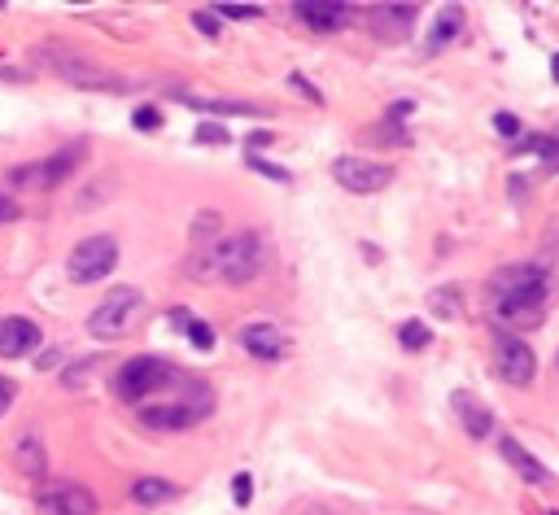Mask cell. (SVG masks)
Instances as JSON below:
<instances>
[{
  "label": "cell",
  "instance_id": "cell-1",
  "mask_svg": "<svg viewBox=\"0 0 559 515\" xmlns=\"http://www.w3.org/2000/svg\"><path fill=\"white\" fill-rule=\"evenodd\" d=\"M555 284L546 262H516L490 275V319L498 328H538L551 310Z\"/></svg>",
  "mask_w": 559,
  "mask_h": 515
},
{
  "label": "cell",
  "instance_id": "cell-2",
  "mask_svg": "<svg viewBox=\"0 0 559 515\" xmlns=\"http://www.w3.org/2000/svg\"><path fill=\"white\" fill-rule=\"evenodd\" d=\"M188 271L197 280H228V284H249L263 271V241L254 232H236L228 241H219L210 254H201L197 262H188Z\"/></svg>",
  "mask_w": 559,
  "mask_h": 515
},
{
  "label": "cell",
  "instance_id": "cell-3",
  "mask_svg": "<svg viewBox=\"0 0 559 515\" xmlns=\"http://www.w3.org/2000/svg\"><path fill=\"white\" fill-rule=\"evenodd\" d=\"M210 393L193 389L184 398H149L140 402V424L153 428V433H180V428H193L210 415Z\"/></svg>",
  "mask_w": 559,
  "mask_h": 515
},
{
  "label": "cell",
  "instance_id": "cell-4",
  "mask_svg": "<svg viewBox=\"0 0 559 515\" xmlns=\"http://www.w3.org/2000/svg\"><path fill=\"white\" fill-rule=\"evenodd\" d=\"M140 310H145V293L127 289V284H123V289H110V293H105V302L92 310L88 332L97 341H118V337H127V332L136 328Z\"/></svg>",
  "mask_w": 559,
  "mask_h": 515
},
{
  "label": "cell",
  "instance_id": "cell-5",
  "mask_svg": "<svg viewBox=\"0 0 559 515\" xmlns=\"http://www.w3.org/2000/svg\"><path fill=\"white\" fill-rule=\"evenodd\" d=\"M175 380V371L166 358L158 354H140V358H127L123 371H118V380H114V389H118V398L123 402H149L158 389H166Z\"/></svg>",
  "mask_w": 559,
  "mask_h": 515
},
{
  "label": "cell",
  "instance_id": "cell-6",
  "mask_svg": "<svg viewBox=\"0 0 559 515\" xmlns=\"http://www.w3.org/2000/svg\"><path fill=\"white\" fill-rule=\"evenodd\" d=\"M114 267H118L114 236H88V241H79L75 249H70V262H66V271H70V280L75 284H97Z\"/></svg>",
  "mask_w": 559,
  "mask_h": 515
},
{
  "label": "cell",
  "instance_id": "cell-7",
  "mask_svg": "<svg viewBox=\"0 0 559 515\" xmlns=\"http://www.w3.org/2000/svg\"><path fill=\"white\" fill-rule=\"evenodd\" d=\"M40 62L49 66V70H57V75H62V79H70V83H75V88H97V92H127V88H132V83H127V79H114V75H105V70H97V66L79 62L75 53H70V57H66V53H57L53 44L40 53Z\"/></svg>",
  "mask_w": 559,
  "mask_h": 515
},
{
  "label": "cell",
  "instance_id": "cell-8",
  "mask_svg": "<svg viewBox=\"0 0 559 515\" xmlns=\"http://www.w3.org/2000/svg\"><path fill=\"white\" fill-rule=\"evenodd\" d=\"M332 179H337L346 193H380V188L394 184V166L385 162H367V158H337L332 162Z\"/></svg>",
  "mask_w": 559,
  "mask_h": 515
},
{
  "label": "cell",
  "instance_id": "cell-9",
  "mask_svg": "<svg viewBox=\"0 0 559 515\" xmlns=\"http://www.w3.org/2000/svg\"><path fill=\"white\" fill-rule=\"evenodd\" d=\"M494 363H498V376H503L507 385L525 389L533 380V371H538V354H533L516 332H498L494 337Z\"/></svg>",
  "mask_w": 559,
  "mask_h": 515
},
{
  "label": "cell",
  "instance_id": "cell-10",
  "mask_svg": "<svg viewBox=\"0 0 559 515\" xmlns=\"http://www.w3.org/2000/svg\"><path fill=\"white\" fill-rule=\"evenodd\" d=\"M35 502L44 515H97V498L75 481H49Z\"/></svg>",
  "mask_w": 559,
  "mask_h": 515
},
{
  "label": "cell",
  "instance_id": "cell-11",
  "mask_svg": "<svg viewBox=\"0 0 559 515\" xmlns=\"http://www.w3.org/2000/svg\"><path fill=\"white\" fill-rule=\"evenodd\" d=\"M79 158H83V149L75 145V149H57L49 162H40V166H18L14 171V184H35V188H62L66 179H70V171L79 166Z\"/></svg>",
  "mask_w": 559,
  "mask_h": 515
},
{
  "label": "cell",
  "instance_id": "cell-12",
  "mask_svg": "<svg viewBox=\"0 0 559 515\" xmlns=\"http://www.w3.org/2000/svg\"><path fill=\"white\" fill-rule=\"evenodd\" d=\"M241 345L254 358H263V363H280V358L289 354V337H284L276 323H245V328H241Z\"/></svg>",
  "mask_w": 559,
  "mask_h": 515
},
{
  "label": "cell",
  "instance_id": "cell-13",
  "mask_svg": "<svg viewBox=\"0 0 559 515\" xmlns=\"http://www.w3.org/2000/svg\"><path fill=\"white\" fill-rule=\"evenodd\" d=\"M40 345V323L22 319V315H9L0 319V358H22Z\"/></svg>",
  "mask_w": 559,
  "mask_h": 515
},
{
  "label": "cell",
  "instance_id": "cell-14",
  "mask_svg": "<svg viewBox=\"0 0 559 515\" xmlns=\"http://www.w3.org/2000/svg\"><path fill=\"white\" fill-rule=\"evenodd\" d=\"M297 18L315 31H341L354 18V5H341V0H302Z\"/></svg>",
  "mask_w": 559,
  "mask_h": 515
},
{
  "label": "cell",
  "instance_id": "cell-15",
  "mask_svg": "<svg viewBox=\"0 0 559 515\" xmlns=\"http://www.w3.org/2000/svg\"><path fill=\"white\" fill-rule=\"evenodd\" d=\"M498 454H503V459H507L511 467H516V472L525 476L529 485H551V472H546V467H542L538 459H533V454H529L525 446H520L516 437H503V441H498Z\"/></svg>",
  "mask_w": 559,
  "mask_h": 515
},
{
  "label": "cell",
  "instance_id": "cell-16",
  "mask_svg": "<svg viewBox=\"0 0 559 515\" xmlns=\"http://www.w3.org/2000/svg\"><path fill=\"white\" fill-rule=\"evenodd\" d=\"M415 14H420L415 5H380V9H372V31L385 35V40H402L411 31Z\"/></svg>",
  "mask_w": 559,
  "mask_h": 515
},
{
  "label": "cell",
  "instance_id": "cell-17",
  "mask_svg": "<svg viewBox=\"0 0 559 515\" xmlns=\"http://www.w3.org/2000/svg\"><path fill=\"white\" fill-rule=\"evenodd\" d=\"M18 467L27 476H44L49 472V454H44V437H40V428H22V437H18Z\"/></svg>",
  "mask_w": 559,
  "mask_h": 515
},
{
  "label": "cell",
  "instance_id": "cell-18",
  "mask_svg": "<svg viewBox=\"0 0 559 515\" xmlns=\"http://www.w3.org/2000/svg\"><path fill=\"white\" fill-rule=\"evenodd\" d=\"M455 411H459V419H463V428H468L477 441H485L494 433V415L485 411V406L472 398V393H455Z\"/></svg>",
  "mask_w": 559,
  "mask_h": 515
},
{
  "label": "cell",
  "instance_id": "cell-19",
  "mask_svg": "<svg viewBox=\"0 0 559 515\" xmlns=\"http://www.w3.org/2000/svg\"><path fill=\"white\" fill-rule=\"evenodd\" d=\"M459 31H463V9H459V5H446L442 14H437L433 31H428V49H424V53H442Z\"/></svg>",
  "mask_w": 559,
  "mask_h": 515
},
{
  "label": "cell",
  "instance_id": "cell-20",
  "mask_svg": "<svg viewBox=\"0 0 559 515\" xmlns=\"http://www.w3.org/2000/svg\"><path fill=\"white\" fill-rule=\"evenodd\" d=\"M175 494H180V485L158 481V476H140V481L132 485V498L140 502V507H162V502H175Z\"/></svg>",
  "mask_w": 559,
  "mask_h": 515
},
{
  "label": "cell",
  "instance_id": "cell-21",
  "mask_svg": "<svg viewBox=\"0 0 559 515\" xmlns=\"http://www.w3.org/2000/svg\"><path fill=\"white\" fill-rule=\"evenodd\" d=\"M166 319H171V323H184L180 332H184V337L197 345V350H214V328H210L206 319H193V315H188V310H171V315H166Z\"/></svg>",
  "mask_w": 559,
  "mask_h": 515
},
{
  "label": "cell",
  "instance_id": "cell-22",
  "mask_svg": "<svg viewBox=\"0 0 559 515\" xmlns=\"http://www.w3.org/2000/svg\"><path fill=\"white\" fill-rule=\"evenodd\" d=\"M398 341H402V350H428V341H433V328H424L420 319H407L398 328Z\"/></svg>",
  "mask_w": 559,
  "mask_h": 515
},
{
  "label": "cell",
  "instance_id": "cell-23",
  "mask_svg": "<svg viewBox=\"0 0 559 515\" xmlns=\"http://www.w3.org/2000/svg\"><path fill=\"white\" fill-rule=\"evenodd\" d=\"M428 302H433V310L442 319H450V315H459V289H437L433 297H428Z\"/></svg>",
  "mask_w": 559,
  "mask_h": 515
},
{
  "label": "cell",
  "instance_id": "cell-24",
  "mask_svg": "<svg viewBox=\"0 0 559 515\" xmlns=\"http://www.w3.org/2000/svg\"><path fill=\"white\" fill-rule=\"evenodd\" d=\"M188 105H197V110H206V114H249V105H236V101H188Z\"/></svg>",
  "mask_w": 559,
  "mask_h": 515
},
{
  "label": "cell",
  "instance_id": "cell-25",
  "mask_svg": "<svg viewBox=\"0 0 559 515\" xmlns=\"http://www.w3.org/2000/svg\"><path fill=\"white\" fill-rule=\"evenodd\" d=\"M249 166H254L258 175H267V179H276V184H293V175L284 171V166H276V162H263V158H249Z\"/></svg>",
  "mask_w": 559,
  "mask_h": 515
},
{
  "label": "cell",
  "instance_id": "cell-26",
  "mask_svg": "<svg viewBox=\"0 0 559 515\" xmlns=\"http://www.w3.org/2000/svg\"><path fill=\"white\" fill-rule=\"evenodd\" d=\"M210 14H223V18H236V22H245V18H258L263 9L258 5H214Z\"/></svg>",
  "mask_w": 559,
  "mask_h": 515
},
{
  "label": "cell",
  "instance_id": "cell-27",
  "mask_svg": "<svg viewBox=\"0 0 559 515\" xmlns=\"http://www.w3.org/2000/svg\"><path fill=\"white\" fill-rule=\"evenodd\" d=\"M132 123H136V131H158L162 127V114L153 110V105H145V110H136Z\"/></svg>",
  "mask_w": 559,
  "mask_h": 515
},
{
  "label": "cell",
  "instance_id": "cell-28",
  "mask_svg": "<svg viewBox=\"0 0 559 515\" xmlns=\"http://www.w3.org/2000/svg\"><path fill=\"white\" fill-rule=\"evenodd\" d=\"M197 140H201V145H223V140H228V131H223L219 123H201L197 127Z\"/></svg>",
  "mask_w": 559,
  "mask_h": 515
},
{
  "label": "cell",
  "instance_id": "cell-29",
  "mask_svg": "<svg viewBox=\"0 0 559 515\" xmlns=\"http://www.w3.org/2000/svg\"><path fill=\"white\" fill-rule=\"evenodd\" d=\"M193 27H197L201 35H210V40H214V35H219V18H214L210 9H197V14H193Z\"/></svg>",
  "mask_w": 559,
  "mask_h": 515
},
{
  "label": "cell",
  "instance_id": "cell-30",
  "mask_svg": "<svg viewBox=\"0 0 559 515\" xmlns=\"http://www.w3.org/2000/svg\"><path fill=\"white\" fill-rule=\"evenodd\" d=\"M232 498L236 502H241V507H245V502L249 498H254V481H249V476L241 472V476H232Z\"/></svg>",
  "mask_w": 559,
  "mask_h": 515
},
{
  "label": "cell",
  "instance_id": "cell-31",
  "mask_svg": "<svg viewBox=\"0 0 559 515\" xmlns=\"http://www.w3.org/2000/svg\"><path fill=\"white\" fill-rule=\"evenodd\" d=\"M219 232V214H197V227H193V236L197 241H206V236Z\"/></svg>",
  "mask_w": 559,
  "mask_h": 515
},
{
  "label": "cell",
  "instance_id": "cell-32",
  "mask_svg": "<svg viewBox=\"0 0 559 515\" xmlns=\"http://www.w3.org/2000/svg\"><path fill=\"white\" fill-rule=\"evenodd\" d=\"M494 131H503V136H520V118L516 114H494Z\"/></svg>",
  "mask_w": 559,
  "mask_h": 515
},
{
  "label": "cell",
  "instance_id": "cell-33",
  "mask_svg": "<svg viewBox=\"0 0 559 515\" xmlns=\"http://www.w3.org/2000/svg\"><path fill=\"white\" fill-rule=\"evenodd\" d=\"M9 402H14V385H9V380L0 376V415L9 411Z\"/></svg>",
  "mask_w": 559,
  "mask_h": 515
},
{
  "label": "cell",
  "instance_id": "cell-34",
  "mask_svg": "<svg viewBox=\"0 0 559 515\" xmlns=\"http://www.w3.org/2000/svg\"><path fill=\"white\" fill-rule=\"evenodd\" d=\"M289 83H293V88H297V92H302V97H311V101H315V105H319V92H315V88H311V83H306V79H302V75H293V79H289Z\"/></svg>",
  "mask_w": 559,
  "mask_h": 515
},
{
  "label": "cell",
  "instance_id": "cell-35",
  "mask_svg": "<svg viewBox=\"0 0 559 515\" xmlns=\"http://www.w3.org/2000/svg\"><path fill=\"white\" fill-rule=\"evenodd\" d=\"M57 363H62V354H57V350H49V354H44L35 367H44V371H49V367H57Z\"/></svg>",
  "mask_w": 559,
  "mask_h": 515
},
{
  "label": "cell",
  "instance_id": "cell-36",
  "mask_svg": "<svg viewBox=\"0 0 559 515\" xmlns=\"http://www.w3.org/2000/svg\"><path fill=\"white\" fill-rule=\"evenodd\" d=\"M14 214H18V210H14V201H5V197H0V223H5V219H14Z\"/></svg>",
  "mask_w": 559,
  "mask_h": 515
},
{
  "label": "cell",
  "instance_id": "cell-37",
  "mask_svg": "<svg viewBox=\"0 0 559 515\" xmlns=\"http://www.w3.org/2000/svg\"><path fill=\"white\" fill-rule=\"evenodd\" d=\"M551 79L559 83V57H555V62H551Z\"/></svg>",
  "mask_w": 559,
  "mask_h": 515
},
{
  "label": "cell",
  "instance_id": "cell-38",
  "mask_svg": "<svg viewBox=\"0 0 559 515\" xmlns=\"http://www.w3.org/2000/svg\"><path fill=\"white\" fill-rule=\"evenodd\" d=\"M555 363H559V354H555Z\"/></svg>",
  "mask_w": 559,
  "mask_h": 515
},
{
  "label": "cell",
  "instance_id": "cell-39",
  "mask_svg": "<svg viewBox=\"0 0 559 515\" xmlns=\"http://www.w3.org/2000/svg\"><path fill=\"white\" fill-rule=\"evenodd\" d=\"M551 515H559V511H551Z\"/></svg>",
  "mask_w": 559,
  "mask_h": 515
}]
</instances>
